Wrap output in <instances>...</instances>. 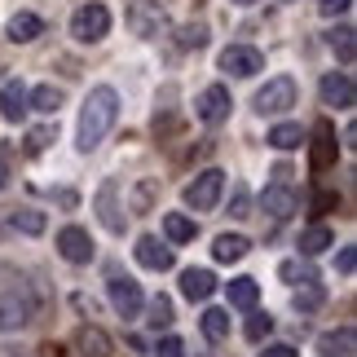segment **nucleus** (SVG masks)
<instances>
[{
	"label": "nucleus",
	"instance_id": "obj_1",
	"mask_svg": "<svg viewBox=\"0 0 357 357\" xmlns=\"http://www.w3.org/2000/svg\"><path fill=\"white\" fill-rule=\"evenodd\" d=\"M115 119H119V93L111 84H98L84 98V111H79V132H75L79 142L75 146L84 150V155H89V150H98L106 142V132L115 128Z\"/></svg>",
	"mask_w": 357,
	"mask_h": 357
},
{
	"label": "nucleus",
	"instance_id": "obj_2",
	"mask_svg": "<svg viewBox=\"0 0 357 357\" xmlns=\"http://www.w3.org/2000/svg\"><path fill=\"white\" fill-rule=\"evenodd\" d=\"M31 318H36V291L26 282L5 287L0 291V331H22Z\"/></svg>",
	"mask_w": 357,
	"mask_h": 357
},
{
	"label": "nucleus",
	"instance_id": "obj_3",
	"mask_svg": "<svg viewBox=\"0 0 357 357\" xmlns=\"http://www.w3.org/2000/svg\"><path fill=\"white\" fill-rule=\"evenodd\" d=\"M71 36L79 45H98V40L111 36V9L98 5V0H89V5H79L71 13Z\"/></svg>",
	"mask_w": 357,
	"mask_h": 357
},
{
	"label": "nucleus",
	"instance_id": "obj_4",
	"mask_svg": "<svg viewBox=\"0 0 357 357\" xmlns=\"http://www.w3.org/2000/svg\"><path fill=\"white\" fill-rule=\"evenodd\" d=\"M221 190H225V172L221 168H203L195 181L185 185V203L195 212H212L216 203H221Z\"/></svg>",
	"mask_w": 357,
	"mask_h": 357
},
{
	"label": "nucleus",
	"instance_id": "obj_5",
	"mask_svg": "<svg viewBox=\"0 0 357 357\" xmlns=\"http://www.w3.org/2000/svg\"><path fill=\"white\" fill-rule=\"evenodd\" d=\"M296 106V79L291 75H273L265 89L256 93V111L260 115H282Z\"/></svg>",
	"mask_w": 357,
	"mask_h": 357
},
{
	"label": "nucleus",
	"instance_id": "obj_6",
	"mask_svg": "<svg viewBox=\"0 0 357 357\" xmlns=\"http://www.w3.org/2000/svg\"><path fill=\"white\" fill-rule=\"evenodd\" d=\"M221 71L238 75V79H252L256 71H265V53L252 49V45H229V49L221 53Z\"/></svg>",
	"mask_w": 357,
	"mask_h": 357
},
{
	"label": "nucleus",
	"instance_id": "obj_7",
	"mask_svg": "<svg viewBox=\"0 0 357 357\" xmlns=\"http://www.w3.org/2000/svg\"><path fill=\"white\" fill-rule=\"evenodd\" d=\"M132 252H137V265H142V269H155V273H168V269L176 265L172 247H168V243H159L155 234H142Z\"/></svg>",
	"mask_w": 357,
	"mask_h": 357
},
{
	"label": "nucleus",
	"instance_id": "obj_8",
	"mask_svg": "<svg viewBox=\"0 0 357 357\" xmlns=\"http://www.w3.org/2000/svg\"><path fill=\"white\" fill-rule=\"evenodd\" d=\"M58 252H62V260H71V265H89V260L98 256V247H93L89 229H79V225H66L62 234H58Z\"/></svg>",
	"mask_w": 357,
	"mask_h": 357
},
{
	"label": "nucleus",
	"instance_id": "obj_9",
	"mask_svg": "<svg viewBox=\"0 0 357 357\" xmlns=\"http://www.w3.org/2000/svg\"><path fill=\"white\" fill-rule=\"evenodd\" d=\"M128 22H132V31H137V36H159L163 26H168V13H163L159 0H132Z\"/></svg>",
	"mask_w": 357,
	"mask_h": 357
},
{
	"label": "nucleus",
	"instance_id": "obj_10",
	"mask_svg": "<svg viewBox=\"0 0 357 357\" xmlns=\"http://www.w3.org/2000/svg\"><path fill=\"white\" fill-rule=\"evenodd\" d=\"M106 291H111V305H115V313L119 318H137V313H142V287H137L132 278H111L106 282Z\"/></svg>",
	"mask_w": 357,
	"mask_h": 357
},
{
	"label": "nucleus",
	"instance_id": "obj_11",
	"mask_svg": "<svg viewBox=\"0 0 357 357\" xmlns=\"http://www.w3.org/2000/svg\"><path fill=\"white\" fill-rule=\"evenodd\" d=\"M229 89L225 84H212V89H203L199 93V102H195V115L203 119V123H221L225 115H229Z\"/></svg>",
	"mask_w": 357,
	"mask_h": 357
},
{
	"label": "nucleus",
	"instance_id": "obj_12",
	"mask_svg": "<svg viewBox=\"0 0 357 357\" xmlns=\"http://www.w3.org/2000/svg\"><path fill=\"white\" fill-rule=\"evenodd\" d=\"M318 93H322V102L326 106H340V111H349L353 106V75L349 71H331V75H322V84H318Z\"/></svg>",
	"mask_w": 357,
	"mask_h": 357
},
{
	"label": "nucleus",
	"instance_id": "obj_13",
	"mask_svg": "<svg viewBox=\"0 0 357 357\" xmlns=\"http://www.w3.org/2000/svg\"><path fill=\"white\" fill-rule=\"evenodd\" d=\"M340 146H335V128L331 119H318V128H313V172H326L335 163Z\"/></svg>",
	"mask_w": 357,
	"mask_h": 357
},
{
	"label": "nucleus",
	"instance_id": "obj_14",
	"mask_svg": "<svg viewBox=\"0 0 357 357\" xmlns=\"http://www.w3.org/2000/svg\"><path fill=\"white\" fill-rule=\"evenodd\" d=\"M98 212H102V225L111 234H123V216H119V185L115 181H102L98 190Z\"/></svg>",
	"mask_w": 357,
	"mask_h": 357
},
{
	"label": "nucleus",
	"instance_id": "obj_15",
	"mask_svg": "<svg viewBox=\"0 0 357 357\" xmlns=\"http://www.w3.org/2000/svg\"><path fill=\"white\" fill-rule=\"evenodd\" d=\"M31 106H26V84L22 79H5V89H0V115H5L9 123H18Z\"/></svg>",
	"mask_w": 357,
	"mask_h": 357
},
{
	"label": "nucleus",
	"instance_id": "obj_16",
	"mask_svg": "<svg viewBox=\"0 0 357 357\" xmlns=\"http://www.w3.org/2000/svg\"><path fill=\"white\" fill-rule=\"evenodd\" d=\"M260 203H265V212H269V216H278V221H287V216H291V212L300 208L296 190H291V185H282V181H278V185H269Z\"/></svg>",
	"mask_w": 357,
	"mask_h": 357
},
{
	"label": "nucleus",
	"instance_id": "obj_17",
	"mask_svg": "<svg viewBox=\"0 0 357 357\" xmlns=\"http://www.w3.org/2000/svg\"><path fill=\"white\" fill-rule=\"evenodd\" d=\"M318 353H322V357H353V353H357V335H353V326L326 331V335L318 340Z\"/></svg>",
	"mask_w": 357,
	"mask_h": 357
},
{
	"label": "nucleus",
	"instance_id": "obj_18",
	"mask_svg": "<svg viewBox=\"0 0 357 357\" xmlns=\"http://www.w3.org/2000/svg\"><path fill=\"white\" fill-rule=\"evenodd\" d=\"M212 291H216L212 269H185V273H181V296H185V300H199V305H203Z\"/></svg>",
	"mask_w": 357,
	"mask_h": 357
},
{
	"label": "nucleus",
	"instance_id": "obj_19",
	"mask_svg": "<svg viewBox=\"0 0 357 357\" xmlns=\"http://www.w3.org/2000/svg\"><path fill=\"white\" fill-rule=\"evenodd\" d=\"M5 36L13 40V45H31L36 36H45V22H40L36 13H26V9H22V13H13V18H9Z\"/></svg>",
	"mask_w": 357,
	"mask_h": 357
},
{
	"label": "nucleus",
	"instance_id": "obj_20",
	"mask_svg": "<svg viewBox=\"0 0 357 357\" xmlns=\"http://www.w3.org/2000/svg\"><path fill=\"white\" fill-rule=\"evenodd\" d=\"M75 344H79V357H111V335L102 326H84Z\"/></svg>",
	"mask_w": 357,
	"mask_h": 357
},
{
	"label": "nucleus",
	"instance_id": "obj_21",
	"mask_svg": "<svg viewBox=\"0 0 357 357\" xmlns=\"http://www.w3.org/2000/svg\"><path fill=\"white\" fill-rule=\"evenodd\" d=\"M225 291H229V305H234V309H256V300H260V282H256V278H234V282L225 287Z\"/></svg>",
	"mask_w": 357,
	"mask_h": 357
},
{
	"label": "nucleus",
	"instance_id": "obj_22",
	"mask_svg": "<svg viewBox=\"0 0 357 357\" xmlns=\"http://www.w3.org/2000/svg\"><path fill=\"white\" fill-rule=\"evenodd\" d=\"M163 234H168V243H195L199 225L190 221V216H181V212H168L163 216Z\"/></svg>",
	"mask_w": 357,
	"mask_h": 357
},
{
	"label": "nucleus",
	"instance_id": "obj_23",
	"mask_svg": "<svg viewBox=\"0 0 357 357\" xmlns=\"http://www.w3.org/2000/svg\"><path fill=\"white\" fill-rule=\"evenodd\" d=\"M247 247H252V243H247L243 234H221V238H216V247H212V256L221 260V265H234V260L247 256Z\"/></svg>",
	"mask_w": 357,
	"mask_h": 357
},
{
	"label": "nucleus",
	"instance_id": "obj_24",
	"mask_svg": "<svg viewBox=\"0 0 357 357\" xmlns=\"http://www.w3.org/2000/svg\"><path fill=\"white\" fill-rule=\"evenodd\" d=\"M331 243H335V234L326 225H309L305 234H300V252H305V256H322Z\"/></svg>",
	"mask_w": 357,
	"mask_h": 357
},
{
	"label": "nucleus",
	"instance_id": "obj_25",
	"mask_svg": "<svg viewBox=\"0 0 357 357\" xmlns=\"http://www.w3.org/2000/svg\"><path fill=\"white\" fill-rule=\"evenodd\" d=\"M26 106H36V111H45V115H58V106H62V89L40 84V89L26 93Z\"/></svg>",
	"mask_w": 357,
	"mask_h": 357
},
{
	"label": "nucleus",
	"instance_id": "obj_26",
	"mask_svg": "<svg viewBox=\"0 0 357 357\" xmlns=\"http://www.w3.org/2000/svg\"><path fill=\"white\" fill-rule=\"evenodd\" d=\"M203 335H208L212 344L229 340V313L225 309H208V313H203Z\"/></svg>",
	"mask_w": 357,
	"mask_h": 357
},
{
	"label": "nucleus",
	"instance_id": "obj_27",
	"mask_svg": "<svg viewBox=\"0 0 357 357\" xmlns=\"http://www.w3.org/2000/svg\"><path fill=\"white\" fill-rule=\"evenodd\" d=\"M9 225L13 229H22V234H45V212H36V208H18V212H13L9 216Z\"/></svg>",
	"mask_w": 357,
	"mask_h": 357
},
{
	"label": "nucleus",
	"instance_id": "obj_28",
	"mask_svg": "<svg viewBox=\"0 0 357 357\" xmlns=\"http://www.w3.org/2000/svg\"><path fill=\"white\" fill-rule=\"evenodd\" d=\"M353 36H357L353 26H335V31L326 36V40H331V49L340 53V62H353V58H357V40H353Z\"/></svg>",
	"mask_w": 357,
	"mask_h": 357
},
{
	"label": "nucleus",
	"instance_id": "obj_29",
	"mask_svg": "<svg viewBox=\"0 0 357 357\" xmlns=\"http://www.w3.org/2000/svg\"><path fill=\"white\" fill-rule=\"evenodd\" d=\"M300 142H305V132H300V123H278V128L269 132V146H273V150H296Z\"/></svg>",
	"mask_w": 357,
	"mask_h": 357
},
{
	"label": "nucleus",
	"instance_id": "obj_30",
	"mask_svg": "<svg viewBox=\"0 0 357 357\" xmlns=\"http://www.w3.org/2000/svg\"><path fill=\"white\" fill-rule=\"evenodd\" d=\"M146 313H150V326H155V331H159V326H172V300L168 296H155V300H150V305H142Z\"/></svg>",
	"mask_w": 357,
	"mask_h": 357
},
{
	"label": "nucleus",
	"instance_id": "obj_31",
	"mask_svg": "<svg viewBox=\"0 0 357 357\" xmlns=\"http://www.w3.org/2000/svg\"><path fill=\"white\" fill-rule=\"evenodd\" d=\"M322 300H326V296H322V287L309 278V282H305V287H300V291H296V309H300V313H309V309H318Z\"/></svg>",
	"mask_w": 357,
	"mask_h": 357
},
{
	"label": "nucleus",
	"instance_id": "obj_32",
	"mask_svg": "<svg viewBox=\"0 0 357 357\" xmlns=\"http://www.w3.org/2000/svg\"><path fill=\"white\" fill-rule=\"evenodd\" d=\"M269 331H273V318H269V313H252V318H247V340H256V344H260Z\"/></svg>",
	"mask_w": 357,
	"mask_h": 357
},
{
	"label": "nucleus",
	"instance_id": "obj_33",
	"mask_svg": "<svg viewBox=\"0 0 357 357\" xmlns=\"http://www.w3.org/2000/svg\"><path fill=\"white\" fill-rule=\"evenodd\" d=\"M49 142H58V128H31V137H26V150H31V155H40Z\"/></svg>",
	"mask_w": 357,
	"mask_h": 357
},
{
	"label": "nucleus",
	"instance_id": "obj_34",
	"mask_svg": "<svg viewBox=\"0 0 357 357\" xmlns=\"http://www.w3.org/2000/svg\"><path fill=\"white\" fill-rule=\"evenodd\" d=\"M208 45V26H181V49H203Z\"/></svg>",
	"mask_w": 357,
	"mask_h": 357
},
{
	"label": "nucleus",
	"instance_id": "obj_35",
	"mask_svg": "<svg viewBox=\"0 0 357 357\" xmlns=\"http://www.w3.org/2000/svg\"><path fill=\"white\" fill-rule=\"evenodd\" d=\"M181 353H185V344H181L176 335H163L159 349H155V357H181Z\"/></svg>",
	"mask_w": 357,
	"mask_h": 357
},
{
	"label": "nucleus",
	"instance_id": "obj_36",
	"mask_svg": "<svg viewBox=\"0 0 357 357\" xmlns=\"http://www.w3.org/2000/svg\"><path fill=\"white\" fill-rule=\"evenodd\" d=\"M331 208H340V195H331V190H322V195H313V212H331Z\"/></svg>",
	"mask_w": 357,
	"mask_h": 357
},
{
	"label": "nucleus",
	"instance_id": "obj_37",
	"mask_svg": "<svg viewBox=\"0 0 357 357\" xmlns=\"http://www.w3.org/2000/svg\"><path fill=\"white\" fill-rule=\"evenodd\" d=\"M150 195H155V185H150V181H146V185H137V199H132V212H146V208H150Z\"/></svg>",
	"mask_w": 357,
	"mask_h": 357
},
{
	"label": "nucleus",
	"instance_id": "obj_38",
	"mask_svg": "<svg viewBox=\"0 0 357 357\" xmlns=\"http://www.w3.org/2000/svg\"><path fill=\"white\" fill-rule=\"evenodd\" d=\"M349 5H353V0H318V9L326 13V18H335V13H344Z\"/></svg>",
	"mask_w": 357,
	"mask_h": 357
},
{
	"label": "nucleus",
	"instance_id": "obj_39",
	"mask_svg": "<svg viewBox=\"0 0 357 357\" xmlns=\"http://www.w3.org/2000/svg\"><path fill=\"white\" fill-rule=\"evenodd\" d=\"M256 357H296L291 344H265V353H256Z\"/></svg>",
	"mask_w": 357,
	"mask_h": 357
},
{
	"label": "nucleus",
	"instance_id": "obj_40",
	"mask_svg": "<svg viewBox=\"0 0 357 357\" xmlns=\"http://www.w3.org/2000/svg\"><path fill=\"white\" fill-rule=\"evenodd\" d=\"M335 265H340V273H353V265H357V252H353V247H344Z\"/></svg>",
	"mask_w": 357,
	"mask_h": 357
},
{
	"label": "nucleus",
	"instance_id": "obj_41",
	"mask_svg": "<svg viewBox=\"0 0 357 357\" xmlns=\"http://www.w3.org/2000/svg\"><path fill=\"white\" fill-rule=\"evenodd\" d=\"M234 216H247V190L234 185Z\"/></svg>",
	"mask_w": 357,
	"mask_h": 357
},
{
	"label": "nucleus",
	"instance_id": "obj_42",
	"mask_svg": "<svg viewBox=\"0 0 357 357\" xmlns=\"http://www.w3.org/2000/svg\"><path fill=\"white\" fill-rule=\"evenodd\" d=\"M0 190H5V163H0Z\"/></svg>",
	"mask_w": 357,
	"mask_h": 357
},
{
	"label": "nucleus",
	"instance_id": "obj_43",
	"mask_svg": "<svg viewBox=\"0 0 357 357\" xmlns=\"http://www.w3.org/2000/svg\"><path fill=\"white\" fill-rule=\"evenodd\" d=\"M234 5H256V0H234Z\"/></svg>",
	"mask_w": 357,
	"mask_h": 357
}]
</instances>
